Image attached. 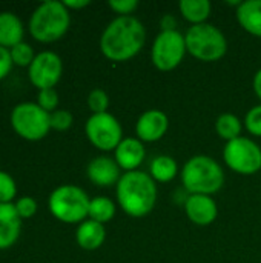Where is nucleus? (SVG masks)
Masks as SVG:
<instances>
[{
  "instance_id": "obj_1",
  "label": "nucleus",
  "mask_w": 261,
  "mask_h": 263,
  "mask_svg": "<svg viewBox=\"0 0 261 263\" xmlns=\"http://www.w3.org/2000/svg\"><path fill=\"white\" fill-rule=\"evenodd\" d=\"M146 43V28L134 15H118L108 23L102 37L100 49L112 62H126L135 57Z\"/></svg>"
},
{
  "instance_id": "obj_2",
  "label": "nucleus",
  "mask_w": 261,
  "mask_h": 263,
  "mask_svg": "<svg viewBox=\"0 0 261 263\" xmlns=\"http://www.w3.org/2000/svg\"><path fill=\"white\" fill-rule=\"evenodd\" d=\"M115 196L120 208L128 216L145 217L157 203V185L149 173L129 171L115 185Z\"/></svg>"
},
{
  "instance_id": "obj_3",
  "label": "nucleus",
  "mask_w": 261,
  "mask_h": 263,
  "mask_svg": "<svg viewBox=\"0 0 261 263\" xmlns=\"http://www.w3.org/2000/svg\"><path fill=\"white\" fill-rule=\"evenodd\" d=\"M182 183L189 194L212 196L225 185L222 165L209 156L198 154L191 157L180 171Z\"/></svg>"
},
{
  "instance_id": "obj_4",
  "label": "nucleus",
  "mask_w": 261,
  "mask_h": 263,
  "mask_svg": "<svg viewBox=\"0 0 261 263\" xmlns=\"http://www.w3.org/2000/svg\"><path fill=\"white\" fill-rule=\"evenodd\" d=\"M71 14L63 2L46 0L40 3L29 17V32L40 43H52L60 40L69 29Z\"/></svg>"
},
{
  "instance_id": "obj_5",
  "label": "nucleus",
  "mask_w": 261,
  "mask_h": 263,
  "mask_svg": "<svg viewBox=\"0 0 261 263\" xmlns=\"http://www.w3.org/2000/svg\"><path fill=\"white\" fill-rule=\"evenodd\" d=\"M185 40L188 52L200 62H217L228 51L225 32L209 22L189 26Z\"/></svg>"
},
{
  "instance_id": "obj_6",
  "label": "nucleus",
  "mask_w": 261,
  "mask_h": 263,
  "mask_svg": "<svg viewBox=\"0 0 261 263\" xmlns=\"http://www.w3.org/2000/svg\"><path fill=\"white\" fill-rule=\"evenodd\" d=\"M91 199L85 190L75 185L57 186L48 199L51 214L63 223H82L88 219Z\"/></svg>"
},
{
  "instance_id": "obj_7",
  "label": "nucleus",
  "mask_w": 261,
  "mask_h": 263,
  "mask_svg": "<svg viewBox=\"0 0 261 263\" xmlns=\"http://www.w3.org/2000/svg\"><path fill=\"white\" fill-rule=\"evenodd\" d=\"M9 120L15 134L28 142H38L51 131V114L32 102L15 105Z\"/></svg>"
},
{
  "instance_id": "obj_8",
  "label": "nucleus",
  "mask_w": 261,
  "mask_h": 263,
  "mask_svg": "<svg viewBox=\"0 0 261 263\" xmlns=\"http://www.w3.org/2000/svg\"><path fill=\"white\" fill-rule=\"evenodd\" d=\"M223 160L229 170L242 176H252L261 170V148L248 137H237L223 148Z\"/></svg>"
},
{
  "instance_id": "obj_9",
  "label": "nucleus",
  "mask_w": 261,
  "mask_h": 263,
  "mask_svg": "<svg viewBox=\"0 0 261 263\" xmlns=\"http://www.w3.org/2000/svg\"><path fill=\"white\" fill-rule=\"evenodd\" d=\"M186 52L188 49L183 32H180L178 29L160 31L154 39L151 59L157 69L172 71L183 62Z\"/></svg>"
},
{
  "instance_id": "obj_10",
  "label": "nucleus",
  "mask_w": 261,
  "mask_h": 263,
  "mask_svg": "<svg viewBox=\"0 0 261 263\" xmlns=\"http://www.w3.org/2000/svg\"><path fill=\"white\" fill-rule=\"evenodd\" d=\"M88 140L100 151H115L123 137V128L111 112L92 114L85 125Z\"/></svg>"
},
{
  "instance_id": "obj_11",
  "label": "nucleus",
  "mask_w": 261,
  "mask_h": 263,
  "mask_svg": "<svg viewBox=\"0 0 261 263\" xmlns=\"http://www.w3.org/2000/svg\"><path fill=\"white\" fill-rule=\"evenodd\" d=\"M63 74V62L58 54L52 51H42L35 54V59L28 68L29 82L38 89L54 88Z\"/></svg>"
},
{
  "instance_id": "obj_12",
  "label": "nucleus",
  "mask_w": 261,
  "mask_h": 263,
  "mask_svg": "<svg viewBox=\"0 0 261 263\" xmlns=\"http://www.w3.org/2000/svg\"><path fill=\"white\" fill-rule=\"evenodd\" d=\"M86 176L95 186L108 188V186L117 185L123 174L115 159L108 157V156H98V157H94L88 163Z\"/></svg>"
},
{
  "instance_id": "obj_13",
  "label": "nucleus",
  "mask_w": 261,
  "mask_h": 263,
  "mask_svg": "<svg viewBox=\"0 0 261 263\" xmlns=\"http://www.w3.org/2000/svg\"><path fill=\"white\" fill-rule=\"evenodd\" d=\"M169 128L168 116L160 109H148L145 111L137 123H135V134L137 139L142 142H157L160 140Z\"/></svg>"
},
{
  "instance_id": "obj_14",
  "label": "nucleus",
  "mask_w": 261,
  "mask_h": 263,
  "mask_svg": "<svg viewBox=\"0 0 261 263\" xmlns=\"http://www.w3.org/2000/svg\"><path fill=\"white\" fill-rule=\"evenodd\" d=\"M185 211L188 219L198 227L211 225L218 216V206L215 200L205 194H189L185 202Z\"/></svg>"
},
{
  "instance_id": "obj_15",
  "label": "nucleus",
  "mask_w": 261,
  "mask_h": 263,
  "mask_svg": "<svg viewBox=\"0 0 261 263\" xmlns=\"http://www.w3.org/2000/svg\"><path fill=\"white\" fill-rule=\"evenodd\" d=\"M146 157V149L142 140L137 137H125L114 151V159L125 171H137Z\"/></svg>"
},
{
  "instance_id": "obj_16",
  "label": "nucleus",
  "mask_w": 261,
  "mask_h": 263,
  "mask_svg": "<svg viewBox=\"0 0 261 263\" xmlns=\"http://www.w3.org/2000/svg\"><path fill=\"white\" fill-rule=\"evenodd\" d=\"M22 231V219L14 203H0V251L14 247Z\"/></svg>"
},
{
  "instance_id": "obj_17",
  "label": "nucleus",
  "mask_w": 261,
  "mask_h": 263,
  "mask_svg": "<svg viewBox=\"0 0 261 263\" xmlns=\"http://www.w3.org/2000/svg\"><path fill=\"white\" fill-rule=\"evenodd\" d=\"M105 239H106L105 225H102V223H98L95 220L86 219L85 222H82L77 227L75 240H77V245L82 250L95 251L105 243Z\"/></svg>"
},
{
  "instance_id": "obj_18",
  "label": "nucleus",
  "mask_w": 261,
  "mask_h": 263,
  "mask_svg": "<svg viewBox=\"0 0 261 263\" xmlns=\"http://www.w3.org/2000/svg\"><path fill=\"white\" fill-rule=\"evenodd\" d=\"M23 22L11 11L0 12V46L11 49L23 42Z\"/></svg>"
},
{
  "instance_id": "obj_19",
  "label": "nucleus",
  "mask_w": 261,
  "mask_h": 263,
  "mask_svg": "<svg viewBox=\"0 0 261 263\" xmlns=\"http://www.w3.org/2000/svg\"><path fill=\"white\" fill-rule=\"evenodd\" d=\"M235 15L245 31L255 37H261V0L242 2Z\"/></svg>"
},
{
  "instance_id": "obj_20",
  "label": "nucleus",
  "mask_w": 261,
  "mask_h": 263,
  "mask_svg": "<svg viewBox=\"0 0 261 263\" xmlns=\"http://www.w3.org/2000/svg\"><path fill=\"white\" fill-rule=\"evenodd\" d=\"M178 9L189 23L200 25L208 22L212 5L209 0H182L178 3Z\"/></svg>"
},
{
  "instance_id": "obj_21",
  "label": "nucleus",
  "mask_w": 261,
  "mask_h": 263,
  "mask_svg": "<svg viewBox=\"0 0 261 263\" xmlns=\"http://www.w3.org/2000/svg\"><path fill=\"white\" fill-rule=\"evenodd\" d=\"M178 174V165L171 156H157L149 165V176L160 183H168Z\"/></svg>"
},
{
  "instance_id": "obj_22",
  "label": "nucleus",
  "mask_w": 261,
  "mask_h": 263,
  "mask_svg": "<svg viewBox=\"0 0 261 263\" xmlns=\"http://www.w3.org/2000/svg\"><path fill=\"white\" fill-rule=\"evenodd\" d=\"M242 129H243L242 120L232 112L220 114L215 120V131H217L220 139L226 140V143L240 137Z\"/></svg>"
},
{
  "instance_id": "obj_23",
  "label": "nucleus",
  "mask_w": 261,
  "mask_h": 263,
  "mask_svg": "<svg viewBox=\"0 0 261 263\" xmlns=\"http://www.w3.org/2000/svg\"><path fill=\"white\" fill-rule=\"evenodd\" d=\"M114 216H115V203L109 197L97 196V197L91 199L88 219L105 225V223L111 222L114 219Z\"/></svg>"
},
{
  "instance_id": "obj_24",
  "label": "nucleus",
  "mask_w": 261,
  "mask_h": 263,
  "mask_svg": "<svg viewBox=\"0 0 261 263\" xmlns=\"http://www.w3.org/2000/svg\"><path fill=\"white\" fill-rule=\"evenodd\" d=\"M9 54H11L12 65H15V66H26V68H29L32 60L35 59L32 46L29 43H26V42H22V43L12 46L9 49Z\"/></svg>"
},
{
  "instance_id": "obj_25",
  "label": "nucleus",
  "mask_w": 261,
  "mask_h": 263,
  "mask_svg": "<svg viewBox=\"0 0 261 263\" xmlns=\"http://www.w3.org/2000/svg\"><path fill=\"white\" fill-rule=\"evenodd\" d=\"M17 196L15 180L6 173L0 170V203H14Z\"/></svg>"
},
{
  "instance_id": "obj_26",
  "label": "nucleus",
  "mask_w": 261,
  "mask_h": 263,
  "mask_svg": "<svg viewBox=\"0 0 261 263\" xmlns=\"http://www.w3.org/2000/svg\"><path fill=\"white\" fill-rule=\"evenodd\" d=\"M88 106L92 111V114L108 112V108H109V96L106 94V91H103L100 88H95L88 96Z\"/></svg>"
},
{
  "instance_id": "obj_27",
  "label": "nucleus",
  "mask_w": 261,
  "mask_h": 263,
  "mask_svg": "<svg viewBox=\"0 0 261 263\" xmlns=\"http://www.w3.org/2000/svg\"><path fill=\"white\" fill-rule=\"evenodd\" d=\"M37 105L45 109L46 112H54L58 106V94L54 88H49V89H42L38 91V96H37Z\"/></svg>"
},
{
  "instance_id": "obj_28",
  "label": "nucleus",
  "mask_w": 261,
  "mask_h": 263,
  "mask_svg": "<svg viewBox=\"0 0 261 263\" xmlns=\"http://www.w3.org/2000/svg\"><path fill=\"white\" fill-rule=\"evenodd\" d=\"M74 117L68 109H55L51 112V129L66 131L72 126Z\"/></svg>"
},
{
  "instance_id": "obj_29",
  "label": "nucleus",
  "mask_w": 261,
  "mask_h": 263,
  "mask_svg": "<svg viewBox=\"0 0 261 263\" xmlns=\"http://www.w3.org/2000/svg\"><path fill=\"white\" fill-rule=\"evenodd\" d=\"M245 126L252 136L261 137V103L252 106L248 111V114L245 117Z\"/></svg>"
},
{
  "instance_id": "obj_30",
  "label": "nucleus",
  "mask_w": 261,
  "mask_h": 263,
  "mask_svg": "<svg viewBox=\"0 0 261 263\" xmlns=\"http://www.w3.org/2000/svg\"><path fill=\"white\" fill-rule=\"evenodd\" d=\"M15 211L20 216V219H29L32 216H35L37 213V202L29 197V196H22L14 202Z\"/></svg>"
},
{
  "instance_id": "obj_31",
  "label": "nucleus",
  "mask_w": 261,
  "mask_h": 263,
  "mask_svg": "<svg viewBox=\"0 0 261 263\" xmlns=\"http://www.w3.org/2000/svg\"><path fill=\"white\" fill-rule=\"evenodd\" d=\"M108 5L118 15H132V12L138 8L137 0H109Z\"/></svg>"
},
{
  "instance_id": "obj_32",
  "label": "nucleus",
  "mask_w": 261,
  "mask_h": 263,
  "mask_svg": "<svg viewBox=\"0 0 261 263\" xmlns=\"http://www.w3.org/2000/svg\"><path fill=\"white\" fill-rule=\"evenodd\" d=\"M12 60H11V54L9 49L0 46V80H3L12 69Z\"/></svg>"
},
{
  "instance_id": "obj_33",
  "label": "nucleus",
  "mask_w": 261,
  "mask_h": 263,
  "mask_svg": "<svg viewBox=\"0 0 261 263\" xmlns=\"http://www.w3.org/2000/svg\"><path fill=\"white\" fill-rule=\"evenodd\" d=\"M160 26H162V31H174V29H177V28H175V26H177V20H175L174 15L166 14V15L162 17Z\"/></svg>"
},
{
  "instance_id": "obj_34",
  "label": "nucleus",
  "mask_w": 261,
  "mask_h": 263,
  "mask_svg": "<svg viewBox=\"0 0 261 263\" xmlns=\"http://www.w3.org/2000/svg\"><path fill=\"white\" fill-rule=\"evenodd\" d=\"M89 0H65L63 5L68 8V9H82V8H86L89 6Z\"/></svg>"
},
{
  "instance_id": "obj_35",
  "label": "nucleus",
  "mask_w": 261,
  "mask_h": 263,
  "mask_svg": "<svg viewBox=\"0 0 261 263\" xmlns=\"http://www.w3.org/2000/svg\"><path fill=\"white\" fill-rule=\"evenodd\" d=\"M252 86H254V91H255L257 97L261 100V68L257 71V72H255V76H254Z\"/></svg>"
}]
</instances>
